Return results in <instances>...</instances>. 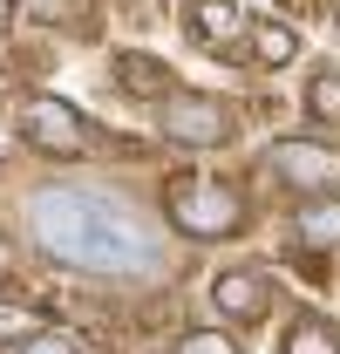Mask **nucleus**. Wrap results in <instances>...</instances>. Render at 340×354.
<instances>
[{"instance_id": "f257e3e1", "label": "nucleus", "mask_w": 340, "mask_h": 354, "mask_svg": "<svg viewBox=\"0 0 340 354\" xmlns=\"http://www.w3.org/2000/svg\"><path fill=\"white\" fill-rule=\"evenodd\" d=\"M28 232L41 239L48 259L75 266V272H102V279H129L157 266V239L129 212L116 191H82V184H41L28 198Z\"/></svg>"}, {"instance_id": "f03ea898", "label": "nucleus", "mask_w": 340, "mask_h": 354, "mask_svg": "<svg viewBox=\"0 0 340 354\" xmlns=\"http://www.w3.org/2000/svg\"><path fill=\"white\" fill-rule=\"evenodd\" d=\"M238 218H245V205H238V191L218 184V177H184V184L170 191V225H177L184 239H232Z\"/></svg>"}, {"instance_id": "7ed1b4c3", "label": "nucleus", "mask_w": 340, "mask_h": 354, "mask_svg": "<svg viewBox=\"0 0 340 354\" xmlns=\"http://www.w3.org/2000/svg\"><path fill=\"white\" fill-rule=\"evenodd\" d=\"M157 130L170 143H184V150H211L232 136V109L218 102V95H191V88H170L164 109H157Z\"/></svg>"}, {"instance_id": "20e7f679", "label": "nucleus", "mask_w": 340, "mask_h": 354, "mask_svg": "<svg viewBox=\"0 0 340 354\" xmlns=\"http://www.w3.org/2000/svg\"><path fill=\"white\" fill-rule=\"evenodd\" d=\"M21 136L48 150V157H82L88 136H82V116L68 109V102H55V95H28L21 102Z\"/></svg>"}, {"instance_id": "39448f33", "label": "nucleus", "mask_w": 340, "mask_h": 354, "mask_svg": "<svg viewBox=\"0 0 340 354\" xmlns=\"http://www.w3.org/2000/svg\"><path fill=\"white\" fill-rule=\"evenodd\" d=\"M272 177L279 184H293V191H340V157L327 143H313V136H286V143H272Z\"/></svg>"}, {"instance_id": "423d86ee", "label": "nucleus", "mask_w": 340, "mask_h": 354, "mask_svg": "<svg viewBox=\"0 0 340 354\" xmlns=\"http://www.w3.org/2000/svg\"><path fill=\"white\" fill-rule=\"evenodd\" d=\"M184 21H191V41L211 48V55H232L238 35H245V14H238L232 0H191V7H184Z\"/></svg>"}, {"instance_id": "0eeeda50", "label": "nucleus", "mask_w": 340, "mask_h": 354, "mask_svg": "<svg viewBox=\"0 0 340 354\" xmlns=\"http://www.w3.org/2000/svg\"><path fill=\"white\" fill-rule=\"evenodd\" d=\"M211 307L225 320H258L265 313V279L258 272H218L211 279Z\"/></svg>"}, {"instance_id": "6e6552de", "label": "nucleus", "mask_w": 340, "mask_h": 354, "mask_svg": "<svg viewBox=\"0 0 340 354\" xmlns=\"http://www.w3.org/2000/svg\"><path fill=\"white\" fill-rule=\"evenodd\" d=\"M293 232H299V245H340V198L334 191H313L293 212Z\"/></svg>"}, {"instance_id": "1a4fd4ad", "label": "nucleus", "mask_w": 340, "mask_h": 354, "mask_svg": "<svg viewBox=\"0 0 340 354\" xmlns=\"http://www.w3.org/2000/svg\"><path fill=\"white\" fill-rule=\"evenodd\" d=\"M116 82H123L129 95H164L170 68H164V62H150V55H116Z\"/></svg>"}, {"instance_id": "9d476101", "label": "nucleus", "mask_w": 340, "mask_h": 354, "mask_svg": "<svg viewBox=\"0 0 340 354\" xmlns=\"http://www.w3.org/2000/svg\"><path fill=\"white\" fill-rule=\"evenodd\" d=\"M252 55L265 62V68H279V62L299 55V35L286 28V21H258V28H252Z\"/></svg>"}, {"instance_id": "9b49d317", "label": "nucleus", "mask_w": 340, "mask_h": 354, "mask_svg": "<svg viewBox=\"0 0 340 354\" xmlns=\"http://www.w3.org/2000/svg\"><path fill=\"white\" fill-rule=\"evenodd\" d=\"M279 354H340V327H327V320H299Z\"/></svg>"}, {"instance_id": "f8f14e48", "label": "nucleus", "mask_w": 340, "mask_h": 354, "mask_svg": "<svg viewBox=\"0 0 340 354\" xmlns=\"http://www.w3.org/2000/svg\"><path fill=\"white\" fill-rule=\"evenodd\" d=\"M306 109L320 116V123H334L340 130V75L327 68V75H313V88H306Z\"/></svg>"}, {"instance_id": "ddd939ff", "label": "nucleus", "mask_w": 340, "mask_h": 354, "mask_svg": "<svg viewBox=\"0 0 340 354\" xmlns=\"http://www.w3.org/2000/svg\"><path fill=\"white\" fill-rule=\"evenodd\" d=\"M14 354H82V341H75V334H55V327H41V334H28Z\"/></svg>"}, {"instance_id": "4468645a", "label": "nucleus", "mask_w": 340, "mask_h": 354, "mask_svg": "<svg viewBox=\"0 0 340 354\" xmlns=\"http://www.w3.org/2000/svg\"><path fill=\"white\" fill-rule=\"evenodd\" d=\"M28 334H41V313L35 307H0V341H28Z\"/></svg>"}, {"instance_id": "2eb2a0df", "label": "nucleus", "mask_w": 340, "mask_h": 354, "mask_svg": "<svg viewBox=\"0 0 340 354\" xmlns=\"http://www.w3.org/2000/svg\"><path fill=\"white\" fill-rule=\"evenodd\" d=\"M170 354H238V341L232 334H184Z\"/></svg>"}, {"instance_id": "dca6fc26", "label": "nucleus", "mask_w": 340, "mask_h": 354, "mask_svg": "<svg viewBox=\"0 0 340 354\" xmlns=\"http://www.w3.org/2000/svg\"><path fill=\"white\" fill-rule=\"evenodd\" d=\"M7 266H14V252H7V239H0V272H7Z\"/></svg>"}, {"instance_id": "f3484780", "label": "nucleus", "mask_w": 340, "mask_h": 354, "mask_svg": "<svg viewBox=\"0 0 340 354\" xmlns=\"http://www.w3.org/2000/svg\"><path fill=\"white\" fill-rule=\"evenodd\" d=\"M0 28H7V0H0Z\"/></svg>"}]
</instances>
